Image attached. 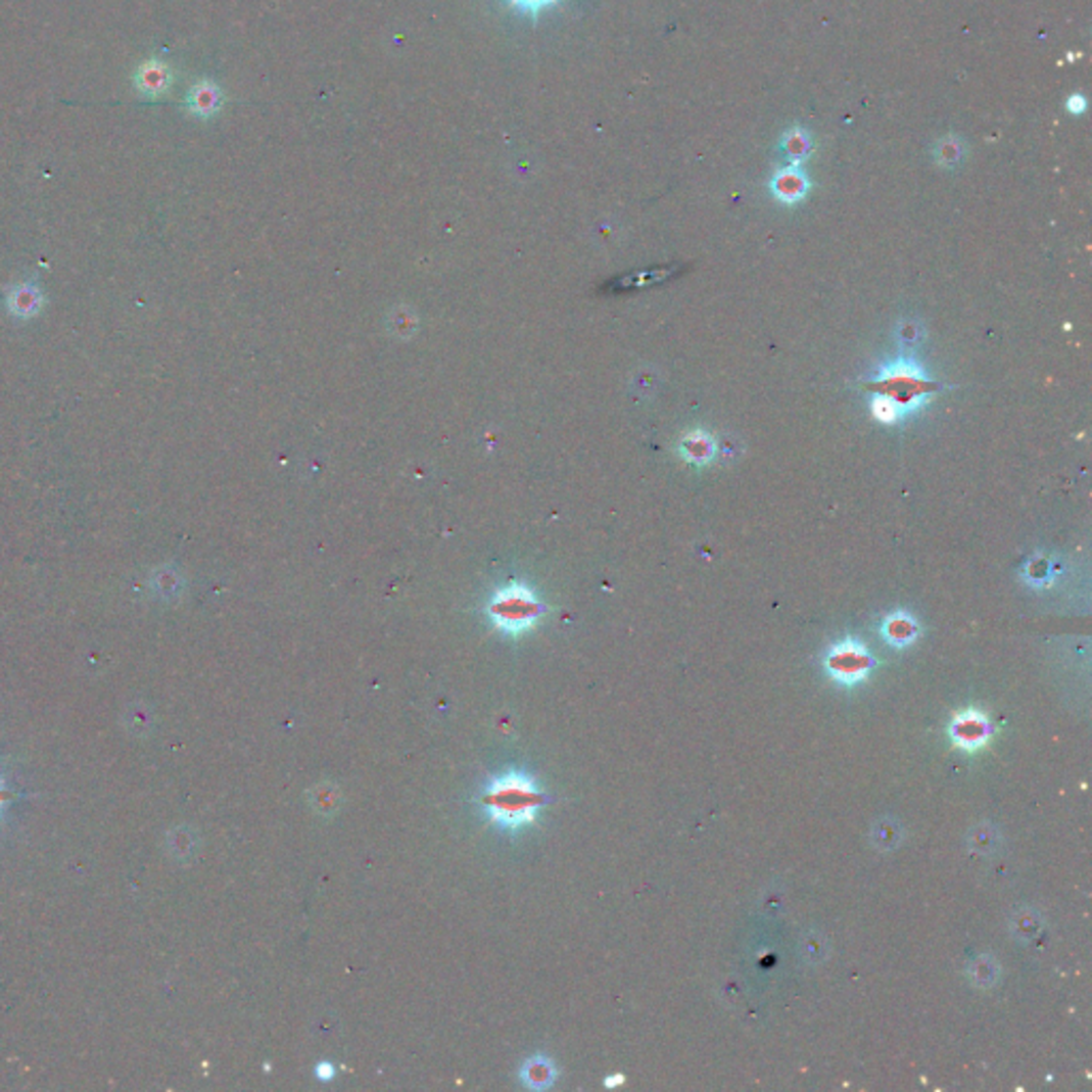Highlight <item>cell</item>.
Instances as JSON below:
<instances>
[{"instance_id":"cell-1","label":"cell","mask_w":1092,"mask_h":1092,"mask_svg":"<svg viewBox=\"0 0 1092 1092\" xmlns=\"http://www.w3.org/2000/svg\"><path fill=\"white\" fill-rule=\"evenodd\" d=\"M546 802L548 796L536 779L517 768L498 775L478 798L489 822L506 832H519L536 824L538 813Z\"/></svg>"},{"instance_id":"cell-2","label":"cell","mask_w":1092,"mask_h":1092,"mask_svg":"<svg viewBox=\"0 0 1092 1092\" xmlns=\"http://www.w3.org/2000/svg\"><path fill=\"white\" fill-rule=\"evenodd\" d=\"M871 393L885 395L901 407L905 416L918 414L926 407L934 395L941 391V384L914 356H898L890 363L878 367V376L869 382Z\"/></svg>"},{"instance_id":"cell-3","label":"cell","mask_w":1092,"mask_h":1092,"mask_svg":"<svg viewBox=\"0 0 1092 1092\" xmlns=\"http://www.w3.org/2000/svg\"><path fill=\"white\" fill-rule=\"evenodd\" d=\"M487 615L496 630L506 636H521L534 630L546 615V604L530 587L512 581L491 595Z\"/></svg>"},{"instance_id":"cell-4","label":"cell","mask_w":1092,"mask_h":1092,"mask_svg":"<svg viewBox=\"0 0 1092 1092\" xmlns=\"http://www.w3.org/2000/svg\"><path fill=\"white\" fill-rule=\"evenodd\" d=\"M824 664L828 675L834 681L854 686V683L869 677L875 659L858 639H845L828 649Z\"/></svg>"},{"instance_id":"cell-5","label":"cell","mask_w":1092,"mask_h":1092,"mask_svg":"<svg viewBox=\"0 0 1092 1092\" xmlns=\"http://www.w3.org/2000/svg\"><path fill=\"white\" fill-rule=\"evenodd\" d=\"M950 735L954 745L967 751L981 749L990 740V722L977 709H967L952 719Z\"/></svg>"},{"instance_id":"cell-6","label":"cell","mask_w":1092,"mask_h":1092,"mask_svg":"<svg viewBox=\"0 0 1092 1092\" xmlns=\"http://www.w3.org/2000/svg\"><path fill=\"white\" fill-rule=\"evenodd\" d=\"M811 179L802 171V166L787 165L783 169H779L771 177V192L777 201L785 203V206H796L802 199L809 195Z\"/></svg>"},{"instance_id":"cell-7","label":"cell","mask_w":1092,"mask_h":1092,"mask_svg":"<svg viewBox=\"0 0 1092 1092\" xmlns=\"http://www.w3.org/2000/svg\"><path fill=\"white\" fill-rule=\"evenodd\" d=\"M677 451L686 463L693 467H706L717 459V440L711 431L698 427L681 436Z\"/></svg>"},{"instance_id":"cell-8","label":"cell","mask_w":1092,"mask_h":1092,"mask_svg":"<svg viewBox=\"0 0 1092 1092\" xmlns=\"http://www.w3.org/2000/svg\"><path fill=\"white\" fill-rule=\"evenodd\" d=\"M881 636L883 641L890 642L892 646H909L911 642L918 641L920 626L907 610H894V613H890L883 619Z\"/></svg>"},{"instance_id":"cell-9","label":"cell","mask_w":1092,"mask_h":1092,"mask_svg":"<svg viewBox=\"0 0 1092 1092\" xmlns=\"http://www.w3.org/2000/svg\"><path fill=\"white\" fill-rule=\"evenodd\" d=\"M519 1079L525 1088L532 1090H545L555 1084L557 1079V1067L553 1061H548L546 1056H532L521 1065Z\"/></svg>"},{"instance_id":"cell-10","label":"cell","mask_w":1092,"mask_h":1092,"mask_svg":"<svg viewBox=\"0 0 1092 1092\" xmlns=\"http://www.w3.org/2000/svg\"><path fill=\"white\" fill-rule=\"evenodd\" d=\"M782 150L785 152L789 165L800 166L813 152V139L802 126H791L783 135Z\"/></svg>"},{"instance_id":"cell-11","label":"cell","mask_w":1092,"mask_h":1092,"mask_svg":"<svg viewBox=\"0 0 1092 1092\" xmlns=\"http://www.w3.org/2000/svg\"><path fill=\"white\" fill-rule=\"evenodd\" d=\"M1056 561H1052L1046 555H1033L1024 566V579L1028 585H1035V587H1046L1050 583H1054L1056 579Z\"/></svg>"},{"instance_id":"cell-12","label":"cell","mask_w":1092,"mask_h":1092,"mask_svg":"<svg viewBox=\"0 0 1092 1092\" xmlns=\"http://www.w3.org/2000/svg\"><path fill=\"white\" fill-rule=\"evenodd\" d=\"M871 414H873L875 421H879L883 425H896V423H901L907 418L901 407H898L892 400H887L885 395H879V393H873Z\"/></svg>"},{"instance_id":"cell-13","label":"cell","mask_w":1092,"mask_h":1092,"mask_svg":"<svg viewBox=\"0 0 1092 1092\" xmlns=\"http://www.w3.org/2000/svg\"><path fill=\"white\" fill-rule=\"evenodd\" d=\"M340 800L342 798H340L338 787L331 785V783L316 785L314 789L309 791L311 807H314V811L320 813V815H333L335 809L340 807Z\"/></svg>"},{"instance_id":"cell-14","label":"cell","mask_w":1092,"mask_h":1092,"mask_svg":"<svg viewBox=\"0 0 1092 1092\" xmlns=\"http://www.w3.org/2000/svg\"><path fill=\"white\" fill-rule=\"evenodd\" d=\"M963 156H965L963 139L956 135L943 137L941 141H937V148H934V161H937L941 166H956Z\"/></svg>"},{"instance_id":"cell-15","label":"cell","mask_w":1092,"mask_h":1092,"mask_svg":"<svg viewBox=\"0 0 1092 1092\" xmlns=\"http://www.w3.org/2000/svg\"><path fill=\"white\" fill-rule=\"evenodd\" d=\"M166 71L165 67L159 65H150V67H143L141 75H139V88L146 90V92H161L166 88Z\"/></svg>"},{"instance_id":"cell-16","label":"cell","mask_w":1092,"mask_h":1092,"mask_svg":"<svg viewBox=\"0 0 1092 1092\" xmlns=\"http://www.w3.org/2000/svg\"><path fill=\"white\" fill-rule=\"evenodd\" d=\"M896 340L905 348H916L924 340V327L918 320H901L894 329Z\"/></svg>"},{"instance_id":"cell-17","label":"cell","mask_w":1092,"mask_h":1092,"mask_svg":"<svg viewBox=\"0 0 1092 1092\" xmlns=\"http://www.w3.org/2000/svg\"><path fill=\"white\" fill-rule=\"evenodd\" d=\"M510 3L517 9L527 11V14H538V11L550 7L553 3H557V0H510Z\"/></svg>"},{"instance_id":"cell-18","label":"cell","mask_w":1092,"mask_h":1092,"mask_svg":"<svg viewBox=\"0 0 1092 1092\" xmlns=\"http://www.w3.org/2000/svg\"><path fill=\"white\" fill-rule=\"evenodd\" d=\"M195 107L199 112H210L215 107V94L210 88H201L195 94Z\"/></svg>"},{"instance_id":"cell-19","label":"cell","mask_w":1092,"mask_h":1092,"mask_svg":"<svg viewBox=\"0 0 1092 1092\" xmlns=\"http://www.w3.org/2000/svg\"><path fill=\"white\" fill-rule=\"evenodd\" d=\"M1067 110H1069L1075 116L1084 114L1086 112V99L1082 94H1071L1069 99H1067Z\"/></svg>"},{"instance_id":"cell-20","label":"cell","mask_w":1092,"mask_h":1092,"mask_svg":"<svg viewBox=\"0 0 1092 1092\" xmlns=\"http://www.w3.org/2000/svg\"><path fill=\"white\" fill-rule=\"evenodd\" d=\"M37 302H39V299L32 295V291H26V295H20V308L18 309L32 311V309H37Z\"/></svg>"},{"instance_id":"cell-21","label":"cell","mask_w":1092,"mask_h":1092,"mask_svg":"<svg viewBox=\"0 0 1092 1092\" xmlns=\"http://www.w3.org/2000/svg\"><path fill=\"white\" fill-rule=\"evenodd\" d=\"M316 1075H318L320 1079H331V1077L335 1075V1067H333L331 1063H320V1065L316 1067Z\"/></svg>"},{"instance_id":"cell-22","label":"cell","mask_w":1092,"mask_h":1092,"mask_svg":"<svg viewBox=\"0 0 1092 1092\" xmlns=\"http://www.w3.org/2000/svg\"><path fill=\"white\" fill-rule=\"evenodd\" d=\"M5 791H7V787H5L3 777H0V813H3V809L7 807V796H5Z\"/></svg>"}]
</instances>
